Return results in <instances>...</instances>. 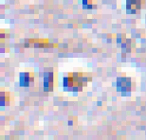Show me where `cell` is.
I'll return each instance as SVG.
<instances>
[{"label": "cell", "instance_id": "cell-3", "mask_svg": "<svg viewBox=\"0 0 146 140\" xmlns=\"http://www.w3.org/2000/svg\"><path fill=\"white\" fill-rule=\"evenodd\" d=\"M33 81H34L33 73H31V72L20 73L19 84L21 87H29Z\"/></svg>", "mask_w": 146, "mask_h": 140}, {"label": "cell", "instance_id": "cell-1", "mask_svg": "<svg viewBox=\"0 0 146 140\" xmlns=\"http://www.w3.org/2000/svg\"><path fill=\"white\" fill-rule=\"evenodd\" d=\"M117 91L121 93H128L132 91L133 83L130 78H118L116 83Z\"/></svg>", "mask_w": 146, "mask_h": 140}, {"label": "cell", "instance_id": "cell-7", "mask_svg": "<svg viewBox=\"0 0 146 140\" xmlns=\"http://www.w3.org/2000/svg\"><path fill=\"white\" fill-rule=\"evenodd\" d=\"M84 9H92V3L91 0H83Z\"/></svg>", "mask_w": 146, "mask_h": 140}, {"label": "cell", "instance_id": "cell-4", "mask_svg": "<svg viewBox=\"0 0 146 140\" xmlns=\"http://www.w3.org/2000/svg\"><path fill=\"white\" fill-rule=\"evenodd\" d=\"M142 8L141 0H127L126 10L130 13H136L137 11H139Z\"/></svg>", "mask_w": 146, "mask_h": 140}, {"label": "cell", "instance_id": "cell-6", "mask_svg": "<svg viewBox=\"0 0 146 140\" xmlns=\"http://www.w3.org/2000/svg\"><path fill=\"white\" fill-rule=\"evenodd\" d=\"M0 100H1V106H6V105H9V101H10V97H9V93H5V92H1L0 94Z\"/></svg>", "mask_w": 146, "mask_h": 140}, {"label": "cell", "instance_id": "cell-2", "mask_svg": "<svg viewBox=\"0 0 146 140\" xmlns=\"http://www.w3.org/2000/svg\"><path fill=\"white\" fill-rule=\"evenodd\" d=\"M54 86V72L46 69L44 73V91L51 92Z\"/></svg>", "mask_w": 146, "mask_h": 140}, {"label": "cell", "instance_id": "cell-5", "mask_svg": "<svg viewBox=\"0 0 146 140\" xmlns=\"http://www.w3.org/2000/svg\"><path fill=\"white\" fill-rule=\"evenodd\" d=\"M64 88L65 91H72L74 88V79H73L71 73L68 74V76L64 78Z\"/></svg>", "mask_w": 146, "mask_h": 140}]
</instances>
